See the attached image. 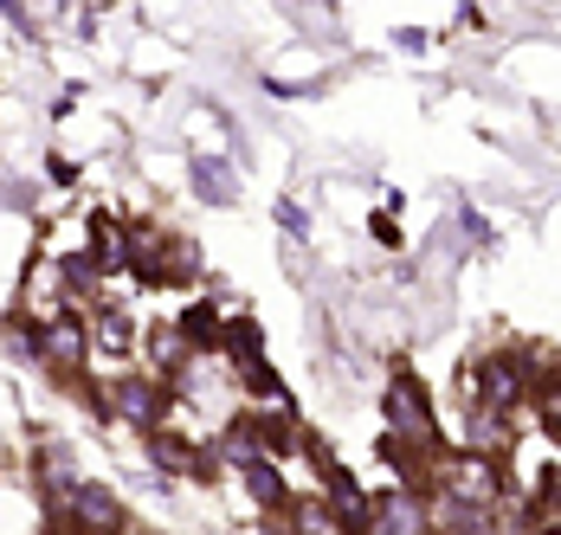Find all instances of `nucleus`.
<instances>
[{
	"instance_id": "nucleus-8",
	"label": "nucleus",
	"mask_w": 561,
	"mask_h": 535,
	"mask_svg": "<svg viewBox=\"0 0 561 535\" xmlns=\"http://www.w3.org/2000/svg\"><path fill=\"white\" fill-rule=\"evenodd\" d=\"M245 490H252V497H259L265 510H278V503H284V478H278V465H272L265 452H259V458L245 465Z\"/></svg>"
},
{
	"instance_id": "nucleus-13",
	"label": "nucleus",
	"mask_w": 561,
	"mask_h": 535,
	"mask_svg": "<svg viewBox=\"0 0 561 535\" xmlns=\"http://www.w3.org/2000/svg\"><path fill=\"white\" fill-rule=\"evenodd\" d=\"M542 426L561 432V387H549V394H542Z\"/></svg>"
},
{
	"instance_id": "nucleus-3",
	"label": "nucleus",
	"mask_w": 561,
	"mask_h": 535,
	"mask_svg": "<svg viewBox=\"0 0 561 535\" xmlns=\"http://www.w3.org/2000/svg\"><path fill=\"white\" fill-rule=\"evenodd\" d=\"M84 349H91V335H84V322L78 317H58V322H46L39 329V355L53 362V368H84Z\"/></svg>"
},
{
	"instance_id": "nucleus-6",
	"label": "nucleus",
	"mask_w": 561,
	"mask_h": 535,
	"mask_svg": "<svg viewBox=\"0 0 561 535\" xmlns=\"http://www.w3.org/2000/svg\"><path fill=\"white\" fill-rule=\"evenodd\" d=\"M451 497H458V503H491V497H497V471H491V458H458V471H451Z\"/></svg>"
},
{
	"instance_id": "nucleus-11",
	"label": "nucleus",
	"mask_w": 561,
	"mask_h": 535,
	"mask_svg": "<svg viewBox=\"0 0 561 535\" xmlns=\"http://www.w3.org/2000/svg\"><path fill=\"white\" fill-rule=\"evenodd\" d=\"M529 530H536V535H556L561 530V497H556V490H549L542 503H529Z\"/></svg>"
},
{
	"instance_id": "nucleus-1",
	"label": "nucleus",
	"mask_w": 561,
	"mask_h": 535,
	"mask_svg": "<svg viewBox=\"0 0 561 535\" xmlns=\"http://www.w3.org/2000/svg\"><path fill=\"white\" fill-rule=\"evenodd\" d=\"M388 420L400 439H413V445H433V407H426V387L413 375H393L388 387Z\"/></svg>"
},
{
	"instance_id": "nucleus-2",
	"label": "nucleus",
	"mask_w": 561,
	"mask_h": 535,
	"mask_svg": "<svg viewBox=\"0 0 561 535\" xmlns=\"http://www.w3.org/2000/svg\"><path fill=\"white\" fill-rule=\"evenodd\" d=\"M65 516L78 523V535H116L123 530L116 497L111 490H98V483H71V490H65Z\"/></svg>"
},
{
	"instance_id": "nucleus-4",
	"label": "nucleus",
	"mask_w": 561,
	"mask_h": 535,
	"mask_svg": "<svg viewBox=\"0 0 561 535\" xmlns=\"http://www.w3.org/2000/svg\"><path fill=\"white\" fill-rule=\"evenodd\" d=\"M149 452L169 465V471H181V478H214V458L201 452V445H187V439H174V432H156L149 439Z\"/></svg>"
},
{
	"instance_id": "nucleus-5",
	"label": "nucleus",
	"mask_w": 561,
	"mask_h": 535,
	"mask_svg": "<svg viewBox=\"0 0 561 535\" xmlns=\"http://www.w3.org/2000/svg\"><path fill=\"white\" fill-rule=\"evenodd\" d=\"M129 265V226L123 219H91V271Z\"/></svg>"
},
{
	"instance_id": "nucleus-9",
	"label": "nucleus",
	"mask_w": 561,
	"mask_h": 535,
	"mask_svg": "<svg viewBox=\"0 0 561 535\" xmlns=\"http://www.w3.org/2000/svg\"><path fill=\"white\" fill-rule=\"evenodd\" d=\"M220 342H226V355H232V368H252L259 362V322L252 317H232Z\"/></svg>"
},
{
	"instance_id": "nucleus-10",
	"label": "nucleus",
	"mask_w": 561,
	"mask_h": 535,
	"mask_svg": "<svg viewBox=\"0 0 561 535\" xmlns=\"http://www.w3.org/2000/svg\"><path fill=\"white\" fill-rule=\"evenodd\" d=\"M181 342H187V349H214V342H220V310H214V304H194V310L181 317Z\"/></svg>"
},
{
	"instance_id": "nucleus-12",
	"label": "nucleus",
	"mask_w": 561,
	"mask_h": 535,
	"mask_svg": "<svg viewBox=\"0 0 561 535\" xmlns=\"http://www.w3.org/2000/svg\"><path fill=\"white\" fill-rule=\"evenodd\" d=\"M91 335H98L104 349H123V342H129V322H123V317H104L98 329H91Z\"/></svg>"
},
{
	"instance_id": "nucleus-7",
	"label": "nucleus",
	"mask_w": 561,
	"mask_h": 535,
	"mask_svg": "<svg viewBox=\"0 0 561 535\" xmlns=\"http://www.w3.org/2000/svg\"><path fill=\"white\" fill-rule=\"evenodd\" d=\"M116 413L136 420V426H156V420H162V394H156L149 380H123V387H116Z\"/></svg>"
}]
</instances>
